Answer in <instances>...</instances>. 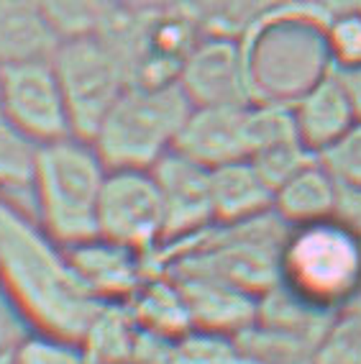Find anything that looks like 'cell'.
<instances>
[{
  "instance_id": "obj_18",
  "label": "cell",
  "mask_w": 361,
  "mask_h": 364,
  "mask_svg": "<svg viewBox=\"0 0 361 364\" xmlns=\"http://www.w3.org/2000/svg\"><path fill=\"white\" fill-rule=\"evenodd\" d=\"M136 323L144 331L159 333V336L182 338L193 331V316H190L188 298L182 293V285L169 272L149 274L136 295L129 300Z\"/></svg>"
},
{
  "instance_id": "obj_28",
  "label": "cell",
  "mask_w": 361,
  "mask_h": 364,
  "mask_svg": "<svg viewBox=\"0 0 361 364\" xmlns=\"http://www.w3.org/2000/svg\"><path fill=\"white\" fill-rule=\"evenodd\" d=\"M21 341H14V344H0V364H18V354H16V349H18Z\"/></svg>"
},
{
  "instance_id": "obj_12",
  "label": "cell",
  "mask_w": 361,
  "mask_h": 364,
  "mask_svg": "<svg viewBox=\"0 0 361 364\" xmlns=\"http://www.w3.org/2000/svg\"><path fill=\"white\" fill-rule=\"evenodd\" d=\"M246 105H193L177 151L205 167L246 159Z\"/></svg>"
},
{
  "instance_id": "obj_10",
  "label": "cell",
  "mask_w": 361,
  "mask_h": 364,
  "mask_svg": "<svg viewBox=\"0 0 361 364\" xmlns=\"http://www.w3.org/2000/svg\"><path fill=\"white\" fill-rule=\"evenodd\" d=\"M151 172L164 203V221H167L164 247L195 239L213 226L215 210L210 167L174 149L164 159H159Z\"/></svg>"
},
{
  "instance_id": "obj_9",
  "label": "cell",
  "mask_w": 361,
  "mask_h": 364,
  "mask_svg": "<svg viewBox=\"0 0 361 364\" xmlns=\"http://www.w3.org/2000/svg\"><path fill=\"white\" fill-rule=\"evenodd\" d=\"M177 82L193 105L252 103L241 36H228V33L200 36L182 62Z\"/></svg>"
},
{
  "instance_id": "obj_24",
  "label": "cell",
  "mask_w": 361,
  "mask_h": 364,
  "mask_svg": "<svg viewBox=\"0 0 361 364\" xmlns=\"http://www.w3.org/2000/svg\"><path fill=\"white\" fill-rule=\"evenodd\" d=\"M325 31L335 72L361 67V6H351L328 16Z\"/></svg>"
},
{
  "instance_id": "obj_5",
  "label": "cell",
  "mask_w": 361,
  "mask_h": 364,
  "mask_svg": "<svg viewBox=\"0 0 361 364\" xmlns=\"http://www.w3.org/2000/svg\"><path fill=\"white\" fill-rule=\"evenodd\" d=\"M279 282L338 313L361 293V239L335 218L290 226L279 249Z\"/></svg>"
},
{
  "instance_id": "obj_19",
  "label": "cell",
  "mask_w": 361,
  "mask_h": 364,
  "mask_svg": "<svg viewBox=\"0 0 361 364\" xmlns=\"http://www.w3.org/2000/svg\"><path fill=\"white\" fill-rule=\"evenodd\" d=\"M139 323L129 303H100L80 341L95 364H131Z\"/></svg>"
},
{
  "instance_id": "obj_13",
  "label": "cell",
  "mask_w": 361,
  "mask_h": 364,
  "mask_svg": "<svg viewBox=\"0 0 361 364\" xmlns=\"http://www.w3.org/2000/svg\"><path fill=\"white\" fill-rule=\"evenodd\" d=\"M292 113L300 141L316 156L338 141L359 121L354 100L338 72H330L328 77H323L305 95H300L292 103Z\"/></svg>"
},
{
  "instance_id": "obj_20",
  "label": "cell",
  "mask_w": 361,
  "mask_h": 364,
  "mask_svg": "<svg viewBox=\"0 0 361 364\" xmlns=\"http://www.w3.org/2000/svg\"><path fill=\"white\" fill-rule=\"evenodd\" d=\"M246 159L262 154L282 144L300 141L295 124V113L290 103H269V100H252L246 103Z\"/></svg>"
},
{
  "instance_id": "obj_29",
  "label": "cell",
  "mask_w": 361,
  "mask_h": 364,
  "mask_svg": "<svg viewBox=\"0 0 361 364\" xmlns=\"http://www.w3.org/2000/svg\"><path fill=\"white\" fill-rule=\"evenodd\" d=\"M108 3H116V6H121V3H136V0H108Z\"/></svg>"
},
{
  "instance_id": "obj_16",
  "label": "cell",
  "mask_w": 361,
  "mask_h": 364,
  "mask_svg": "<svg viewBox=\"0 0 361 364\" xmlns=\"http://www.w3.org/2000/svg\"><path fill=\"white\" fill-rule=\"evenodd\" d=\"M338 196V182L323 167L320 159H313L300 172L282 182L274 190L271 213L277 215L284 226H303V223L330 218Z\"/></svg>"
},
{
  "instance_id": "obj_6",
  "label": "cell",
  "mask_w": 361,
  "mask_h": 364,
  "mask_svg": "<svg viewBox=\"0 0 361 364\" xmlns=\"http://www.w3.org/2000/svg\"><path fill=\"white\" fill-rule=\"evenodd\" d=\"M52 62L70 108L72 134L92 139L131 85L129 59L108 33L95 31L62 39Z\"/></svg>"
},
{
  "instance_id": "obj_27",
  "label": "cell",
  "mask_w": 361,
  "mask_h": 364,
  "mask_svg": "<svg viewBox=\"0 0 361 364\" xmlns=\"http://www.w3.org/2000/svg\"><path fill=\"white\" fill-rule=\"evenodd\" d=\"M338 75H341V80L346 82L348 95H351V100H354L356 116H359V121H361V67H356V70L338 72Z\"/></svg>"
},
{
  "instance_id": "obj_14",
  "label": "cell",
  "mask_w": 361,
  "mask_h": 364,
  "mask_svg": "<svg viewBox=\"0 0 361 364\" xmlns=\"http://www.w3.org/2000/svg\"><path fill=\"white\" fill-rule=\"evenodd\" d=\"M188 298L193 328L210 333H239L257 321L259 298L228 282L203 277V274H172Z\"/></svg>"
},
{
  "instance_id": "obj_3",
  "label": "cell",
  "mask_w": 361,
  "mask_h": 364,
  "mask_svg": "<svg viewBox=\"0 0 361 364\" xmlns=\"http://www.w3.org/2000/svg\"><path fill=\"white\" fill-rule=\"evenodd\" d=\"M108 169L95 144L75 134L36 146L33 208L39 226L59 247H75L97 236V208Z\"/></svg>"
},
{
  "instance_id": "obj_7",
  "label": "cell",
  "mask_w": 361,
  "mask_h": 364,
  "mask_svg": "<svg viewBox=\"0 0 361 364\" xmlns=\"http://www.w3.org/2000/svg\"><path fill=\"white\" fill-rule=\"evenodd\" d=\"M97 234L149 257L164 247V203L151 169H108L97 208Z\"/></svg>"
},
{
  "instance_id": "obj_2",
  "label": "cell",
  "mask_w": 361,
  "mask_h": 364,
  "mask_svg": "<svg viewBox=\"0 0 361 364\" xmlns=\"http://www.w3.org/2000/svg\"><path fill=\"white\" fill-rule=\"evenodd\" d=\"M328 16L308 3H279L241 33L252 100L295 103L335 72L328 49Z\"/></svg>"
},
{
  "instance_id": "obj_23",
  "label": "cell",
  "mask_w": 361,
  "mask_h": 364,
  "mask_svg": "<svg viewBox=\"0 0 361 364\" xmlns=\"http://www.w3.org/2000/svg\"><path fill=\"white\" fill-rule=\"evenodd\" d=\"M18 364H95L80 338L36 331L21 338Z\"/></svg>"
},
{
  "instance_id": "obj_17",
  "label": "cell",
  "mask_w": 361,
  "mask_h": 364,
  "mask_svg": "<svg viewBox=\"0 0 361 364\" xmlns=\"http://www.w3.org/2000/svg\"><path fill=\"white\" fill-rule=\"evenodd\" d=\"M62 36L28 0H0V67L52 59Z\"/></svg>"
},
{
  "instance_id": "obj_1",
  "label": "cell",
  "mask_w": 361,
  "mask_h": 364,
  "mask_svg": "<svg viewBox=\"0 0 361 364\" xmlns=\"http://www.w3.org/2000/svg\"><path fill=\"white\" fill-rule=\"evenodd\" d=\"M0 274L23 318L36 331L80 338L100 308L44 228H33L0 203Z\"/></svg>"
},
{
  "instance_id": "obj_11",
  "label": "cell",
  "mask_w": 361,
  "mask_h": 364,
  "mask_svg": "<svg viewBox=\"0 0 361 364\" xmlns=\"http://www.w3.org/2000/svg\"><path fill=\"white\" fill-rule=\"evenodd\" d=\"M67 259L85 290L100 303H129L149 274H154L149 254L100 234L67 247Z\"/></svg>"
},
{
  "instance_id": "obj_8",
  "label": "cell",
  "mask_w": 361,
  "mask_h": 364,
  "mask_svg": "<svg viewBox=\"0 0 361 364\" xmlns=\"http://www.w3.org/2000/svg\"><path fill=\"white\" fill-rule=\"evenodd\" d=\"M0 113L36 146L70 136V108L52 59L0 67Z\"/></svg>"
},
{
  "instance_id": "obj_4",
  "label": "cell",
  "mask_w": 361,
  "mask_h": 364,
  "mask_svg": "<svg viewBox=\"0 0 361 364\" xmlns=\"http://www.w3.org/2000/svg\"><path fill=\"white\" fill-rule=\"evenodd\" d=\"M190 111L180 82H131L90 141L110 169H151L177 149Z\"/></svg>"
},
{
  "instance_id": "obj_26",
  "label": "cell",
  "mask_w": 361,
  "mask_h": 364,
  "mask_svg": "<svg viewBox=\"0 0 361 364\" xmlns=\"http://www.w3.org/2000/svg\"><path fill=\"white\" fill-rule=\"evenodd\" d=\"M330 218L343 223L348 231H354L361 239V188L338 182V196H335V208Z\"/></svg>"
},
{
  "instance_id": "obj_15",
  "label": "cell",
  "mask_w": 361,
  "mask_h": 364,
  "mask_svg": "<svg viewBox=\"0 0 361 364\" xmlns=\"http://www.w3.org/2000/svg\"><path fill=\"white\" fill-rule=\"evenodd\" d=\"M215 223H239L271 210L274 190L259 175L252 159L220 164L210 169Z\"/></svg>"
},
{
  "instance_id": "obj_21",
  "label": "cell",
  "mask_w": 361,
  "mask_h": 364,
  "mask_svg": "<svg viewBox=\"0 0 361 364\" xmlns=\"http://www.w3.org/2000/svg\"><path fill=\"white\" fill-rule=\"evenodd\" d=\"M62 39L95 33L110 18L108 0H28Z\"/></svg>"
},
{
  "instance_id": "obj_22",
  "label": "cell",
  "mask_w": 361,
  "mask_h": 364,
  "mask_svg": "<svg viewBox=\"0 0 361 364\" xmlns=\"http://www.w3.org/2000/svg\"><path fill=\"white\" fill-rule=\"evenodd\" d=\"M316 364H361V293L333 316Z\"/></svg>"
},
{
  "instance_id": "obj_25",
  "label": "cell",
  "mask_w": 361,
  "mask_h": 364,
  "mask_svg": "<svg viewBox=\"0 0 361 364\" xmlns=\"http://www.w3.org/2000/svg\"><path fill=\"white\" fill-rule=\"evenodd\" d=\"M318 159L335 177V182L361 188V121H356L328 149L320 151Z\"/></svg>"
}]
</instances>
